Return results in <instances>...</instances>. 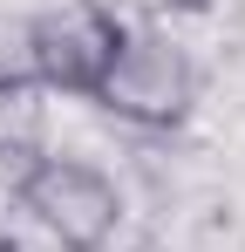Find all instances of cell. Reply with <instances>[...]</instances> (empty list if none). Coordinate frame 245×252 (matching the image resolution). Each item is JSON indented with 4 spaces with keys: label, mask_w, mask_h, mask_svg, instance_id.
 <instances>
[{
    "label": "cell",
    "mask_w": 245,
    "mask_h": 252,
    "mask_svg": "<svg viewBox=\"0 0 245 252\" xmlns=\"http://www.w3.org/2000/svg\"><path fill=\"white\" fill-rule=\"evenodd\" d=\"M95 109L116 116L122 129L170 136L198 109V68L163 28H129L116 62H109V75H102V89H95Z\"/></svg>",
    "instance_id": "6da1fadb"
},
{
    "label": "cell",
    "mask_w": 245,
    "mask_h": 252,
    "mask_svg": "<svg viewBox=\"0 0 245 252\" xmlns=\"http://www.w3.org/2000/svg\"><path fill=\"white\" fill-rule=\"evenodd\" d=\"M14 205L61 252H109V239L122 225L116 177L89 157H61V150H41L28 170H14Z\"/></svg>",
    "instance_id": "7a4b0ae2"
},
{
    "label": "cell",
    "mask_w": 245,
    "mask_h": 252,
    "mask_svg": "<svg viewBox=\"0 0 245 252\" xmlns=\"http://www.w3.org/2000/svg\"><path fill=\"white\" fill-rule=\"evenodd\" d=\"M122 34H129V21H122L116 7H102V0L41 7V14H28V82L41 95L95 102V89L109 75Z\"/></svg>",
    "instance_id": "3957f363"
},
{
    "label": "cell",
    "mask_w": 245,
    "mask_h": 252,
    "mask_svg": "<svg viewBox=\"0 0 245 252\" xmlns=\"http://www.w3.org/2000/svg\"><path fill=\"white\" fill-rule=\"evenodd\" d=\"M48 150V95L34 82H0V170H28Z\"/></svg>",
    "instance_id": "277c9868"
},
{
    "label": "cell",
    "mask_w": 245,
    "mask_h": 252,
    "mask_svg": "<svg viewBox=\"0 0 245 252\" xmlns=\"http://www.w3.org/2000/svg\"><path fill=\"white\" fill-rule=\"evenodd\" d=\"M0 82H28V21H0Z\"/></svg>",
    "instance_id": "5b68a950"
}]
</instances>
